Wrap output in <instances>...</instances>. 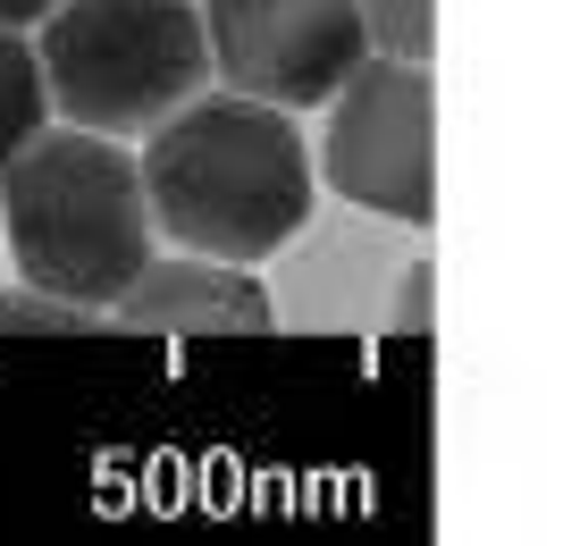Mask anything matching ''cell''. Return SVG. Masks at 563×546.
Instances as JSON below:
<instances>
[{
  "mask_svg": "<svg viewBox=\"0 0 563 546\" xmlns=\"http://www.w3.org/2000/svg\"><path fill=\"white\" fill-rule=\"evenodd\" d=\"M135 168L152 202V236L244 269L286 253L320 202V168H311L295 110L253 93H211V85L152 126V152Z\"/></svg>",
  "mask_w": 563,
  "mask_h": 546,
  "instance_id": "1",
  "label": "cell"
},
{
  "mask_svg": "<svg viewBox=\"0 0 563 546\" xmlns=\"http://www.w3.org/2000/svg\"><path fill=\"white\" fill-rule=\"evenodd\" d=\"M0 244L18 253L25 286L101 311L161 244L135 152L93 126L43 119L0 160Z\"/></svg>",
  "mask_w": 563,
  "mask_h": 546,
  "instance_id": "2",
  "label": "cell"
},
{
  "mask_svg": "<svg viewBox=\"0 0 563 546\" xmlns=\"http://www.w3.org/2000/svg\"><path fill=\"white\" fill-rule=\"evenodd\" d=\"M34 68L68 126L152 135V126L211 85V43L194 0H51Z\"/></svg>",
  "mask_w": 563,
  "mask_h": 546,
  "instance_id": "3",
  "label": "cell"
},
{
  "mask_svg": "<svg viewBox=\"0 0 563 546\" xmlns=\"http://www.w3.org/2000/svg\"><path fill=\"white\" fill-rule=\"evenodd\" d=\"M320 110H329V126H320L311 168L362 211L429 227L438 219V85H429V59L362 51L353 76Z\"/></svg>",
  "mask_w": 563,
  "mask_h": 546,
  "instance_id": "4",
  "label": "cell"
},
{
  "mask_svg": "<svg viewBox=\"0 0 563 546\" xmlns=\"http://www.w3.org/2000/svg\"><path fill=\"white\" fill-rule=\"evenodd\" d=\"M202 43L228 93L311 110L362 59V9L353 0H202Z\"/></svg>",
  "mask_w": 563,
  "mask_h": 546,
  "instance_id": "5",
  "label": "cell"
},
{
  "mask_svg": "<svg viewBox=\"0 0 563 546\" xmlns=\"http://www.w3.org/2000/svg\"><path fill=\"white\" fill-rule=\"evenodd\" d=\"M101 320L126 336H269L278 303L244 261H211V253H152L135 278L118 286Z\"/></svg>",
  "mask_w": 563,
  "mask_h": 546,
  "instance_id": "6",
  "label": "cell"
},
{
  "mask_svg": "<svg viewBox=\"0 0 563 546\" xmlns=\"http://www.w3.org/2000/svg\"><path fill=\"white\" fill-rule=\"evenodd\" d=\"M43 119H51V93H43V68H34V43H25V25H0V160Z\"/></svg>",
  "mask_w": 563,
  "mask_h": 546,
  "instance_id": "7",
  "label": "cell"
},
{
  "mask_svg": "<svg viewBox=\"0 0 563 546\" xmlns=\"http://www.w3.org/2000/svg\"><path fill=\"white\" fill-rule=\"evenodd\" d=\"M93 328H110L93 303H68L43 286H0V345L9 336H93Z\"/></svg>",
  "mask_w": 563,
  "mask_h": 546,
  "instance_id": "8",
  "label": "cell"
},
{
  "mask_svg": "<svg viewBox=\"0 0 563 546\" xmlns=\"http://www.w3.org/2000/svg\"><path fill=\"white\" fill-rule=\"evenodd\" d=\"M362 9V43L387 59H429L438 51V0H353Z\"/></svg>",
  "mask_w": 563,
  "mask_h": 546,
  "instance_id": "9",
  "label": "cell"
},
{
  "mask_svg": "<svg viewBox=\"0 0 563 546\" xmlns=\"http://www.w3.org/2000/svg\"><path fill=\"white\" fill-rule=\"evenodd\" d=\"M43 9H51V0H0V25H34Z\"/></svg>",
  "mask_w": 563,
  "mask_h": 546,
  "instance_id": "10",
  "label": "cell"
}]
</instances>
